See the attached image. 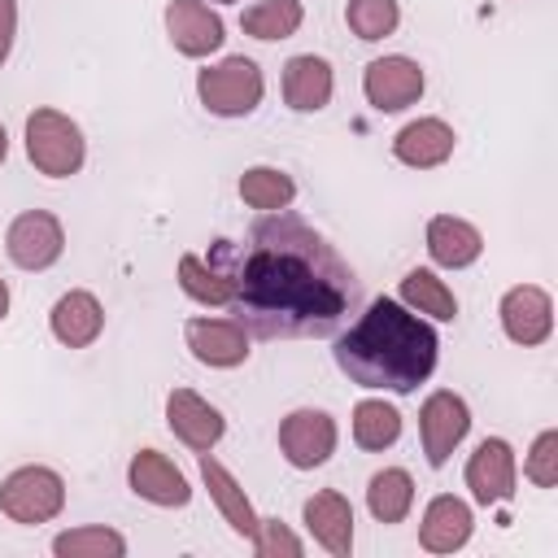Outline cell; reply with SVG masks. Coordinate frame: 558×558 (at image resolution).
<instances>
[{
	"label": "cell",
	"mask_w": 558,
	"mask_h": 558,
	"mask_svg": "<svg viewBox=\"0 0 558 558\" xmlns=\"http://www.w3.org/2000/svg\"><path fill=\"white\" fill-rule=\"evenodd\" d=\"M13 39H17V0H0V65L13 57Z\"/></svg>",
	"instance_id": "d6a6232c"
},
{
	"label": "cell",
	"mask_w": 558,
	"mask_h": 558,
	"mask_svg": "<svg viewBox=\"0 0 558 558\" xmlns=\"http://www.w3.org/2000/svg\"><path fill=\"white\" fill-rule=\"evenodd\" d=\"M397 301H401L405 310L423 314V318H436V323H453V318H458V296H453V288H449L436 270H427V266H414V270L401 275Z\"/></svg>",
	"instance_id": "603a6c76"
},
{
	"label": "cell",
	"mask_w": 558,
	"mask_h": 558,
	"mask_svg": "<svg viewBox=\"0 0 558 558\" xmlns=\"http://www.w3.org/2000/svg\"><path fill=\"white\" fill-rule=\"evenodd\" d=\"M4 157H9V131H4V122H0V166H4Z\"/></svg>",
	"instance_id": "e575fe53"
},
{
	"label": "cell",
	"mask_w": 558,
	"mask_h": 558,
	"mask_svg": "<svg viewBox=\"0 0 558 558\" xmlns=\"http://www.w3.org/2000/svg\"><path fill=\"white\" fill-rule=\"evenodd\" d=\"M305 22V4L301 0H253L244 13H240V31L262 39V44H275V39H292Z\"/></svg>",
	"instance_id": "484cf974"
},
{
	"label": "cell",
	"mask_w": 558,
	"mask_h": 558,
	"mask_svg": "<svg viewBox=\"0 0 558 558\" xmlns=\"http://www.w3.org/2000/svg\"><path fill=\"white\" fill-rule=\"evenodd\" d=\"M235 192H240V201H244L248 209H262V214L288 209V205L296 201V183H292V174L279 170V166H248V170L240 174Z\"/></svg>",
	"instance_id": "4316f807"
},
{
	"label": "cell",
	"mask_w": 558,
	"mask_h": 558,
	"mask_svg": "<svg viewBox=\"0 0 558 558\" xmlns=\"http://www.w3.org/2000/svg\"><path fill=\"white\" fill-rule=\"evenodd\" d=\"M253 549H257V558H301L305 554V541L288 523L262 519L257 523V536H253Z\"/></svg>",
	"instance_id": "1f68e13d"
},
{
	"label": "cell",
	"mask_w": 558,
	"mask_h": 558,
	"mask_svg": "<svg viewBox=\"0 0 558 558\" xmlns=\"http://www.w3.org/2000/svg\"><path fill=\"white\" fill-rule=\"evenodd\" d=\"M301 519H305L310 536H314L331 558H349V554H353V506H349L344 493L318 488L314 497H305Z\"/></svg>",
	"instance_id": "ffe728a7"
},
{
	"label": "cell",
	"mask_w": 558,
	"mask_h": 558,
	"mask_svg": "<svg viewBox=\"0 0 558 558\" xmlns=\"http://www.w3.org/2000/svg\"><path fill=\"white\" fill-rule=\"evenodd\" d=\"M283 105L292 113H318L331 105V92H336V74H331V61L327 57H314V52H296L283 61Z\"/></svg>",
	"instance_id": "2e32d148"
},
{
	"label": "cell",
	"mask_w": 558,
	"mask_h": 558,
	"mask_svg": "<svg viewBox=\"0 0 558 558\" xmlns=\"http://www.w3.org/2000/svg\"><path fill=\"white\" fill-rule=\"evenodd\" d=\"M340 445V427L327 410H314V405H301L292 414L279 418V453L288 458V466L296 471H314L323 466Z\"/></svg>",
	"instance_id": "8992f818"
},
{
	"label": "cell",
	"mask_w": 558,
	"mask_h": 558,
	"mask_svg": "<svg viewBox=\"0 0 558 558\" xmlns=\"http://www.w3.org/2000/svg\"><path fill=\"white\" fill-rule=\"evenodd\" d=\"M4 253L17 270H48L65 253V227L48 209H26L4 231Z\"/></svg>",
	"instance_id": "52a82bcc"
},
{
	"label": "cell",
	"mask_w": 558,
	"mask_h": 558,
	"mask_svg": "<svg viewBox=\"0 0 558 558\" xmlns=\"http://www.w3.org/2000/svg\"><path fill=\"white\" fill-rule=\"evenodd\" d=\"M61 510H65L61 471L26 462V466H17L0 480V514L4 519L22 523V527H35V523H52Z\"/></svg>",
	"instance_id": "5b68a950"
},
{
	"label": "cell",
	"mask_w": 558,
	"mask_h": 558,
	"mask_svg": "<svg viewBox=\"0 0 558 558\" xmlns=\"http://www.w3.org/2000/svg\"><path fill=\"white\" fill-rule=\"evenodd\" d=\"M458 135L445 118H414L392 135V157L410 170H436L453 157Z\"/></svg>",
	"instance_id": "e0dca14e"
},
{
	"label": "cell",
	"mask_w": 558,
	"mask_h": 558,
	"mask_svg": "<svg viewBox=\"0 0 558 558\" xmlns=\"http://www.w3.org/2000/svg\"><path fill=\"white\" fill-rule=\"evenodd\" d=\"M266 96L262 65L253 57H222L196 74V100L214 118H248Z\"/></svg>",
	"instance_id": "277c9868"
},
{
	"label": "cell",
	"mask_w": 558,
	"mask_h": 558,
	"mask_svg": "<svg viewBox=\"0 0 558 558\" xmlns=\"http://www.w3.org/2000/svg\"><path fill=\"white\" fill-rule=\"evenodd\" d=\"M344 22L362 44H379L401 26V4L397 0H349Z\"/></svg>",
	"instance_id": "f546056e"
},
{
	"label": "cell",
	"mask_w": 558,
	"mask_h": 558,
	"mask_svg": "<svg viewBox=\"0 0 558 558\" xmlns=\"http://www.w3.org/2000/svg\"><path fill=\"white\" fill-rule=\"evenodd\" d=\"M466 432H471V405H466L458 392L436 388V392L423 401V410H418V440H423L427 466L440 471V466L453 458V449L466 440Z\"/></svg>",
	"instance_id": "ba28073f"
},
{
	"label": "cell",
	"mask_w": 558,
	"mask_h": 558,
	"mask_svg": "<svg viewBox=\"0 0 558 558\" xmlns=\"http://www.w3.org/2000/svg\"><path fill=\"white\" fill-rule=\"evenodd\" d=\"M366 510L375 523H401L414 510V480L405 466H384L366 484Z\"/></svg>",
	"instance_id": "d4e9b609"
},
{
	"label": "cell",
	"mask_w": 558,
	"mask_h": 558,
	"mask_svg": "<svg viewBox=\"0 0 558 558\" xmlns=\"http://www.w3.org/2000/svg\"><path fill=\"white\" fill-rule=\"evenodd\" d=\"M174 275H179V288H183V292H187L196 305L227 310L231 288H227L222 270H218V266H209L201 253H183V257H179V266H174Z\"/></svg>",
	"instance_id": "83f0119b"
},
{
	"label": "cell",
	"mask_w": 558,
	"mask_h": 558,
	"mask_svg": "<svg viewBox=\"0 0 558 558\" xmlns=\"http://www.w3.org/2000/svg\"><path fill=\"white\" fill-rule=\"evenodd\" d=\"M126 488L148 501V506H161V510H179L192 501V484L187 475L161 453V449H135L131 462H126Z\"/></svg>",
	"instance_id": "7c38bea8"
},
{
	"label": "cell",
	"mask_w": 558,
	"mask_h": 558,
	"mask_svg": "<svg viewBox=\"0 0 558 558\" xmlns=\"http://www.w3.org/2000/svg\"><path fill=\"white\" fill-rule=\"evenodd\" d=\"M423 240H427V257H432L436 266H445V270H466V266H475L480 253H484L480 227L466 222V218H453V214H432Z\"/></svg>",
	"instance_id": "7402d4cb"
},
{
	"label": "cell",
	"mask_w": 558,
	"mask_h": 558,
	"mask_svg": "<svg viewBox=\"0 0 558 558\" xmlns=\"http://www.w3.org/2000/svg\"><path fill=\"white\" fill-rule=\"evenodd\" d=\"M353 445L366 453H384L401 440V410L388 405L384 397H362L353 405Z\"/></svg>",
	"instance_id": "cb8c5ba5"
},
{
	"label": "cell",
	"mask_w": 558,
	"mask_h": 558,
	"mask_svg": "<svg viewBox=\"0 0 558 558\" xmlns=\"http://www.w3.org/2000/svg\"><path fill=\"white\" fill-rule=\"evenodd\" d=\"M48 327H52L57 344H65V349H87V344H96L100 331H105V305H100L96 292L70 288V292H61L57 305L48 310Z\"/></svg>",
	"instance_id": "ac0fdd59"
},
{
	"label": "cell",
	"mask_w": 558,
	"mask_h": 558,
	"mask_svg": "<svg viewBox=\"0 0 558 558\" xmlns=\"http://www.w3.org/2000/svg\"><path fill=\"white\" fill-rule=\"evenodd\" d=\"M214 4H235V0H214Z\"/></svg>",
	"instance_id": "d590c367"
},
{
	"label": "cell",
	"mask_w": 558,
	"mask_h": 558,
	"mask_svg": "<svg viewBox=\"0 0 558 558\" xmlns=\"http://www.w3.org/2000/svg\"><path fill=\"white\" fill-rule=\"evenodd\" d=\"M52 554L57 558H122L126 554V536L113 527H70L52 536Z\"/></svg>",
	"instance_id": "f1b7e54d"
},
{
	"label": "cell",
	"mask_w": 558,
	"mask_h": 558,
	"mask_svg": "<svg viewBox=\"0 0 558 558\" xmlns=\"http://www.w3.org/2000/svg\"><path fill=\"white\" fill-rule=\"evenodd\" d=\"M166 35H170L174 52H183V57H209V52L222 48L227 26H222V17L205 0H170L166 4Z\"/></svg>",
	"instance_id": "9a60e30c"
},
{
	"label": "cell",
	"mask_w": 558,
	"mask_h": 558,
	"mask_svg": "<svg viewBox=\"0 0 558 558\" xmlns=\"http://www.w3.org/2000/svg\"><path fill=\"white\" fill-rule=\"evenodd\" d=\"M471 497L480 506H501L514 497V484H519V462H514V449L510 440L501 436H484L475 445V453L466 458V471H462Z\"/></svg>",
	"instance_id": "8fae6325"
},
{
	"label": "cell",
	"mask_w": 558,
	"mask_h": 558,
	"mask_svg": "<svg viewBox=\"0 0 558 558\" xmlns=\"http://www.w3.org/2000/svg\"><path fill=\"white\" fill-rule=\"evenodd\" d=\"M26 157L39 174L48 179H70L83 170L87 161V140H83V126L61 113V109H35L26 113Z\"/></svg>",
	"instance_id": "3957f363"
},
{
	"label": "cell",
	"mask_w": 558,
	"mask_h": 558,
	"mask_svg": "<svg viewBox=\"0 0 558 558\" xmlns=\"http://www.w3.org/2000/svg\"><path fill=\"white\" fill-rule=\"evenodd\" d=\"M497 318H501V331L506 340L523 344V349H536L554 336V296L536 283H514L501 305H497Z\"/></svg>",
	"instance_id": "4fadbf2b"
},
{
	"label": "cell",
	"mask_w": 558,
	"mask_h": 558,
	"mask_svg": "<svg viewBox=\"0 0 558 558\" xmlns=\"http://www.w3.org/2000/svg\"><path fill=\"white\" fill-rule=\"evenodd\" d=\"M4 318H9V283L0 279V323H4Z\"/></svg>",
	"instance_id": "836d02e7"
},
{
	"label": "cell",
	"mask_w": 558,
	"mask_h": 558,
	"mask_svg": "<svg viewBox=\"0 0 558 558\" xmlns=\"http://www.w3.org/2000/svg\"><path fill=\"white\" fill-rule=\"evenodd\" d=\"M427 87V74L414 57H375L366 70H362V96L375 113H401L410 109Z\"/></svg>",
	"instance_id": "9c48e42d"
},
{
	"label": "cell",
	"mask_w": 558,
	"mask_h": 558,
	"mask_svg": "<svg viewBox=\"0 0 558 558\" xmlns=\"http://www.w3.org/2000/svg\"><path fill=\"white\" fill-rule=\"evenodd\" d=\"M196 462H201V480H205V493H209V501L218 506V514H222V523L235 532V536H244L248 545H253V536H257V510H253V501H248V493L240 488V480L205 449V453H196Z\"/></svg>",
	"instance_id": "d6986e66"
},
{
	"label": "cell",
	"mask_w": 558,
	"mask_h": 558,
	"mask_svg": "<svg viewBox=\"0 0 558 558\" xmlns=\"http://www.w3.org/2000/svg\"><path fill=\"white\" fill-rule=\"evenodd\" d=\"M183 344L209 371H235L253 353L248 349V331L235 318H209V314H196V318L183 323Z\"/></svg>",
	"instance_id": "30bf717a"
},
{
	"label": "cell",
	"mask_w": 558,
	"mask_h": 558,
	"mask_svg": "<svg viewBox=\"0 0 558 558\" xmlns=\"http://www.w3.org/2000/svg\"><path fill=\"white\" fill-rule=\"evenodd\" d=\"M331 357L340 375H349V384L405 397L432 379L440 336L423 314L405 310L397 296H375L353 323L336 331Z\"/></svg>",
	"instance_id": "7a4b0ae2"
},
{
	"label": "cell",
	"mask_w": 558,
	"mask_h": 558,
	"mask_svg": "<svg viewBox=\"0 0 558 558\" xmlns=\"http://www.w3.org/2000/svg\"><path fill=\"white\" fill-rule=\"evenodd\" d=\"M205 262L231 288L227 314L257 340L336 336L362 305L353 266L288 209L262 214L244 240H214Z\"/></svg>",
	"instance_id": "6da1fadb"
},
{
	"label": "cell",
	"mask_w": 558,
	"mask_h": 558,
	"mask_svg": "<svg viewBox=\"0 0 558 558\" xmlns=\"http://www.w3.org/2000/svg\"><path fill=\"white\" fill-rule=\"evenodd\" d=\"M523 475H527L536 488H554V484H558V432H554V427H545V432L532 440V449H527V458H523Z\"/></svg>",
	"instance_id": "4dcf8cb0"
},
{
	"label": "cell",
	"mask_w": 558,
	"mask_h": 558,
	"mask_svg": "<svg viewBox=\"0 0 558 558\" xmlns=\"http://www.w3.org/2000/svg\"><path fill=\"white\" fill-rule=\"evenodd\" d=\"M471 532H475V514L453 493H436L418 519V545L427 554H453L471 541Z\"/></svg>",
	"instance_id": "44dd1931"
},
{
	"label": "cell",
	"mask_w": 558,
	"mask_h": 558,
	"mask_svg": "<svg viewBox=\"0 0 558 558\" xmlns=\"http://www.w3.org/2000/svg\"><path fill=\"white\" fill-rule=\"evenodd\" d=\"M166 427L174 432V440H183L192 453L214 449L227 436V418L218 405H209L201 392L192 388H170L166 392Z\"/></svg>",
	"instance_id": "5bb4252c"
}]
</instances>
